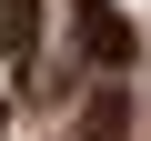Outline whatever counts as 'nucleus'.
<instances>
[{
  "instance_id": "obj_3",
  "label": "nucleus",
  "mask_w": 151,
  "mask_h": 141,
  "mask_svg": "<svg viewBox=\"0 0 151 141\" xmlns=\"http://www.w3.org/2000/svg\"><path fill=\"white\" fill-rule=\"evenodd\" d=\"M0 121H10V101H0Z\"/></svg>"
},
{
  "instance_id": "obj_2",
  "label": "nucleus",
  "mask_w": 151,
  "mask_h": 141,
  "mask_svg": "<svg viewBox=\"0 0 151 141\" xmlns=\"http://www.w3.org/2000/svg\"><path fill=\"white\" fill-rule=\"evenodd\" d=\"M30 30H40V0H0V60H30Z\"/></svg>"
},
{
  "instance_id": "obj_1",
  "label": "nucleus",
  "mask_w": 151,
  "mask_h": 141,
  "mask_svg": "<svg viewBox=\"0 0 151 141\" xmlns=\"http://www.w3.org/2000/svg\"><path fill=\"white\" fill-rule=\"evenodd\" d=\"M70 40H81V60H91V70H131V50H141V40H131V20L111 10V0H70Z\"/></svg>"
}]
</instances>
